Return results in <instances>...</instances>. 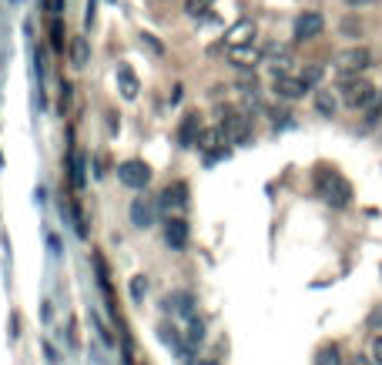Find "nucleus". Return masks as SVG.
<instances>
[{
    "mask_svg": "<svg viewBox=\"0 0 382 365\" xmlns=\"http://www.w3.org/2000/svg\"><path fill=\"white\" fill-rule=\"evenodd\" d=\"M231 61L238 64V67H252V64L262 61V51H258L255 44H245V47H231Z\"/></svg>",
    "mask_w": 382,
    "mask_h": 365,
    "instance_id": "obj_11",
    "label": "nucleus"
},
{
    "mask_svg": "<svg viewBox=\"0 0 382 365\" xmlns=\"http://www.w3.org/2000/svg\"><path fill=\"white\" fill-rule=\"evenodd\" d=\"M212 7H215V0H185V13H191V17H204Z\"/></svg>",
    "mask_w": 382,
    "mask_h": 365,
    "instance_id": "obj_19",
    "label": "nucleus"
},
{
    "mask_svg": "<svg viewBox=\"0 0 382 365\" xmlns=\"http://www.w3.org/2000/svg\"><path fill=\"white\" fill-rule=\"evenodd\" d=\"M369 64H372L369 47H349V51H342L335 57V71H339V77H356V74H362Z\"/></svg>",
    "mask_w": 382,
    "mask_h": 365,
    "instance_id": "obj_3",
    "label": "nucleus"
},
{
    "mask_svg": "<svg viewBox=\"0 0 382 365\" xmlns=\"http://www.w3.org/2000/svg\"><path fill=\"white\" fill-rule=\"evenodd\" d=\"M316 108L325 114V117H332L339 104H335V98H332V91H316Z\"/></svg>",
    "mask_w": 382,
    "mask_h": 365,
    "instance_id": "obj_18",
    "label": "nucleus"
},
{
    "mask_svg": "<svg viewBox=\"0 0 382 365\" xmlns=\"http://www.w3.org/2000/svg\"><path fill=\"white\" fill-rule=\"evenodd\" d=\"M376 98V88H372L369 81H362V77H342V101L345 108H352V111H359V108H366V104Z\"/></svg>",
    "mask_w": 382,
    "mask_h": 365,
    "instance_id": "obj_2",
    "label": "nucleus"
},
{
    "mask_svg": "<svg viewBox=\"0 0 382 365\" xmlns=\"http://www.w3.org/2000/svg\"><path fill=\"white\" fill-rule=\"evenodd\" d=\"M362 111H366V121H362V131H369L372 124H379V121H382V91H376V98H372V101L366 104Z\"/></svg>",
    "mask_w": 382,
    "mask_h": 365,
    "instance_id": "obj_13",
    "label": "nucleus"
},
{
    "mask_svg": "<svg viewBox=\"0 0 382 365\" xmlns=\"http://www.w3.org/2000/svg\"><path fill=\"white\" fill-rule=\"evenodd\" d=\"M185 202H188V188H185V181L168 185L165 195H161V204H165V208H181Z\"/></svg>",
    "mask_w": 382,
    "mask_h": 365,
    "instance_id": "obj_10",
    "label": "nucleus"
},
{
    "mask_svg": "<svg viewBox=\"0 0 382 365\" xmlns=\"http://www.w3.org/2000/svg\"><path fill=\"white\" fill-rule=\"evenodd\" d=\"M308 84L302 77H289V74H275V94L285 98V101H299V98H306Z\"/></svg>",
    "mask_w": 382,
    "mask_h": 365,
    "instance_id": "obj_7",
    "label": "nucleus"
},
{
    "mask_svg": "<svg viewBox=\"0 0 382 365\" xmlns=\"http://www.w3.org/2000/svg\"><path fill=\"white\" fill-rule=\"evenodd\" d=\"M165 241H168V248L181 252V248L188 245V221H185V218H168L165 221Z\"/></svg>",
    "mask_w": 382,
    "mask_h": 365,
    "instance_id": "obj_9",
    "label": "nucleus"
},
{
    "mask_svg": "<svg viewBox=\"0 0 382 365\" xmlns=\"http://www.w3.org/2000/svg\"><path fill=\"white\" fill-rule=\"evenodd\" d=\"M131 221H134L138 228H148L154 221L151 208H148V202H144V198H134V202H131Z\"/></svg>",
    "mask_w": 382,
    "mask_h": 365,
    "instance_id": "obj_14",
    "label": "nucleus"
},
{
    "mask_svg": "<svg viewBox=\"0 0 382 365\" xmlns=\"http://www.w3.org/2000/svg\"><path fill=\"white\" fill-rule=\"evenodd\" d=\"M198 114H188L185 117V124H181V144H195L198 141Z\"/></svg>",
    "mask_w": 382,
    "mask_h": 365,
    "instance_id": "obj_17",
    "label": "nucleus"
},
{
    "mask_svg": "<svg viewBox=\"0 0 382 365\" xmlns=\"http://www.w3.org/2000/svg\"><path fill=\"white\" fill-rule=\"evenodd\" d=\"M245 44H255V21H238V24L228 27L225 34V47H245Z\"/></svg>",
    "mask_w": 382,
    "mask_h": 365,
    "instance_id": "obj_8",
    "label": "nucleus"
},
{
    "mask_svg": "<svg viewBox=\"0 0 382 365\" xmlns=\"http://www.w3.org/2000/svg\"><path fill=\"white\" fill-rule=\"evenodd\" d=\"M117 88L121 98H138V77L131 74V67H117Z\"/></svg>",
    "mask_w": 382,
    "mask_h": 365,
    "instance_id": "obj_12",
    "label": "nucleus"
},
{
    "mask_svg": "<svg viewBox=\"0 0 382 365\" xmlns=\"http://www.w3.org/2000/svg\"><path fill=\"white\" fill-rule=\"evenodd\" d=\"M325 30V17L318 11H306L295 17V40H312Z\"/></svg>",
    "mask_w": 382,
    "mask_h": 365,
    "instance_id": "obj_6",
    "label": "nucleus"
},
{
    "mask_svg": "<svg viewBox=\"0 0 382 365\" xmlns=\"http://www.w3.org/2000/svg\"><path fill=\"white\" fill-rule=\"evenodd\" d=\"M349 365H376V362H372V355H369V359H366V355H356Z\"/></svg>",
    "mask_w": 382,
    "mask_h": 365,
    "instance_id": "obj_22",
    "label": "nucleus"
},
{
    "mask_svg": "<svg viewBox=\"0 0 382 365\" xmlns=\"http://www.w3.org/2000/svg\"><path fill=\"white\" fill-rule=\"evenodd\" d=\"M372 362L382 365V335H376V339H372Z\"/></svg>",
    "mask_w": 382,
    "mask_h": 365,
    "instance_id": "obj_21",
    "label": "nucleus"
},
{
    "mask_svg": "<svg viewBox=\"0 0 382 365\" xmlns=\"http://www.w3.org/2000/svg\"><path fill=\"white\" fill-rule=\"evenodd\" d=\"M316 365H342V352H339V345L329 342V345H322L316 352Z\"/></svg>",
    "mask_w": 382,
    "mask_h": 365,
    "instance_id": "obj_15",
    "label": "nucleus"
},
{
    "mask_svg": "<svg viewBox=\"0 0 382 365\" xmlns=\"http://www.w3.org/2000/svg\"><path fill=\"white\" fill-rule=\"evenodd\" d=\"M349 7H366V4H372V0H345Z\"/></svg>",
    "mask_w": 382,
    "mask_h": 365,
    "instance_id": "obj_23",
    "label": "nucleus"
},
{
    "mask_svg": "<svg viewBox=\"0 0 382 365\" xmlns=\"http://www.w3.org/2000/svg\"><path fill=\"white\" fill-rule=\"evenodd\" d=\"M88 57H91L88 40H84V37H74V40H71V61H74V67H84V64H88Z\"/></svg>",
    "mask_w": 382,
    "mask_h": 365,
    "instance_id": "obj_16",
    "label": "nucleus"
},
{
    "mask_svg": "<svg viewBox=\"0 0 382 365\" xmlns=\"http://www.w3.org/2000/svg\"><path fill=\"white\" fill-rule=\"evenodd\" d=\"M318 77H322V67H318V64H312V67H306V74H302V81H306L308 88H312V84H316Z\"/></svg>",
    "mask_w": 382,
    "mask_h": 365,
    "instance_id": "obj_20",
    "label": "nucleus"
},
{
    "mask_svg": "<svg viewBox=\"0 0 382 365\" xmlns=\"http://www.w3.org/2000/svg\"><path fill=\"white\" fill-rule=\"evenodd\" d=\"M221 131H225L228 144H245V141L252 138V121H248L245 114H238V111H228V117H225Z\"/></svg>",
    "mask_w": 382,
    "mask_h": 365,
    "instance_id": "obj_5",
    "label": "nucleus"
},
{
    "mask_svg": "<svg viewBox=\"0 0 382 365\" xmlns=\"http://www.w3.org/2000/svg\"><path fill=\"white\" fill-rule=\"evenodd\" d=\"M316 191L318 198L332 208H345V204L352 202V185L345 181L335 168H318L316 171Z\"/></svg>",
    "mask_w": 382,
    "mask_h": 365,
    "instance_id": "obj_1",
    "label": "nucleus"
},
{
    "mask_svg": "<svg viewBox=\"0 0 382 365\" xmlns=\"http://www.w3.org/2000/svg\"><path fill=\"white\" fill-rule=\"evenodd\" d=\"M117 178H121V185L141 191L144 185H151V168H148L144 161H125L121 168H117Z\"/></svg>",
    "mask_w": 382,
    "mask_h": 365,
    "instance_id": "obj_4",
    "label": "nucleus"
}]
</instances>
